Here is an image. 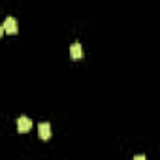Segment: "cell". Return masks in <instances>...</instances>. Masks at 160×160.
<instances>
[{
    "mask_svg": "<svg viewBox=\"0 0 160 160\" xmlns=\"http://www.w3.org/2000/svg\"><path fill=\"white\" fill-rule=\"evenodd\" d=\"M30 128H32V121H30L28 117L21 115V117L17 119V130H19L21 134H27V132H28Z\"/></svg>",
    "mask_w": 160,
    "mask_h": 160,
    "instance_id": "cell-1",
    "label": "cell"
},
{
    "mask_svg": "<svg viewBox=\"0 0 160 160\" xmlns=\"http://www.w3.org/2000/svg\"><path fill=\"white\" fill-rule=\"evenodd\" d=\"M2 30L8 32V34H17V21L13 17H8L4 21V25H2Z\"/></svg>",
    "mask_w": 160,
    "mask_h": 160,
    "instance_id": "cell-2",
    "label": "cell"
},
{
    "mask_svg": "<svg viewBox=\"0 0 160 160\" xmlns=\"http://www.w3.org/2000/svg\"><path fill=\"white\" fill-rule=\"evenodd\" d=\"M38 134H40V138H42L43 141H47V139L51 138V124H49V122H42V124L38 126Z\"/></svg>",
    "mask_w": 160,
    "mask_h": 160,
    "instance_id": "cell-3",
    "label": "cell"
},
{
    "mask_svg": "<svg viewBox=\"0 0 160 160\" xmlns=\"http://www.w3.org/2000/svg\"><path fill=\"white\" fill-rule=\"evenodd\" d=\"M70 55H72V58L73 60H79V58H81L83 57V49H81V43H73L72 47H70Z\"/></svg>",
    "mask_w": 160,
    "mask_h": 160,
    "instance_id": "cell-4",
    "label": "cell"
},
{
    "mask_svg": "<svg viewBox=\"0 0 160 160\" xmlns=\"http://www.w3.org/2000/svg\"><path fill=\"white\" fill-rule=\"evenodd\" d=\"M134 160H147V158L143 154H138V156H134Z\"/></svg>",
    "mask_w": 160,
    "mask_h": 160,
    "instance_id": "cell-5",
    "label": "cell"
},
{
    "mask_svg": "<svg viewBox=\"0 0 160 160\" xmlns=\"http://www.w3.org/2000/svg\"><path fill=\"white\" fill-rule=\"evenodd\" d=\"M2 34H4V30H2V27H0V36H2Z\"/></svg>",
    "mask_w": 160,
    "mask_h": 160,
    "instance_id": "cell-6",
    "label": "cell"
}]
</instances>
